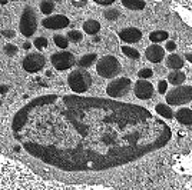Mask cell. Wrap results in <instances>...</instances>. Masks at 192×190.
I'll use <instances>...</instances> for the list:
<instances>
[{
	"label": "cell",
	"mask_w": 192,
	"mask_h": 190,
	"mask_svg": "<svg viewBox=\"0 0 192 190\" xmlns=\"http://www.w3.org/2000/svg\"><path fill=\"white\" fill-rule=\"evenodd\" d=\"M83 30L87 34H95L100 30V24L96 20H87L86 23H83Z\"/></svg>",
	"instance_id": "obj_15"
},
{
	"label": "cell",
	"mask_w": 192,
	"mask_h": 190,
	"mask_svg": "<svg viewBox=\"0 0 192 190\" xmlns=\"http://www.w3.org/2000/svg\"><path fill=\"white\" fill-rule=\"evenodd\" d=\"M43 66H45V57H43V54H40V53L27 54L23 59V69L29 73L39 72Z\"/></svg>",
	"instance_id": "obj_7"
},
{
	"label": "cell",
	"mask_w": 192,
	"mask_h": 190,
	"mask_svg": "<svg viewBox=\"0 0 192 190\" xmlns=\"http://www.w3.org/2000/svg\"><path fill=\"white\" fill-rule=\"evenodd\" d=\"M96 72H97L99 76L106 77V79L115 77V76L120 72V63H119V60L113 56L102 57L96 64Z\"/></svg>",
	"instance_id": "obj_2"
},
{
	"label": "cell",
	"mask_w": 192,
	"mask_h": 190,
	"mask_svg": "<svg viewBox=\"0 0 192 190\" xmlns=\"http://www.w3.org/2000/svg\"><path fill=\"white\" fill-rule=\"evenodd\" d=\"M4 36H6V37H13L14 32H13V30H12V32H4Z\"/></svg>",
	"instance_id": "obj_32"
},
{
	"label": "cell",
	"mask_w": 192,
	"mask_h": 190,
	"mask_svg": "<svg viewBox=\"0 0 192 190\" xmlns=\"http://www.w3.org/2000/svg\"><path fill=\"white\" fill-rule=\"evenodd\" d=\"M122 51L126 54V57H130V59H139V51L135 50V49H132V47L123 46V47H122Z\"/></svg>",
	"instance_id": "obj_20"
},
{
	"label": "cell",
	"mask_w": 192,
	"mask_h": 190,
	"mask_svg": "<svg viewBox=\"0 0 192 190\" xmlns=\"http://www.w3.org/2000/svg\"><path fill=\"white\" fill-rule=\"evenodd\" d=\"M96 3H97V4L106 6V4H112V3H113V0H96Z\"/></svg>",
	"instance_id": "obj_29"
},
{
	"label": "cell",
	"mask_w": 192,
	"mask_h": 190,
	"mask_svg": "<svg viewBox=\"0 0 192 190\" xmlns=\"http://www.w3.org/2000/svg\"><path fill=\"white\" fill-rule=\"evenodd\" d=\"M36 27V14L33 11L32 7H26L23 11V16H22V20H20V32H22L23 36L26 37H30V36L35 33Z\"/></svg>",
	"instance_id": "obj_4"
},
{
	"label": "cell",
	"mask_w": 192,
	"mask_h": 190,
	"mask_svg": "<svg viewBox=\"0 0 192 190\" xmlns=\"http://www.w3.org/2000/svg\"><path fill=\"white\" fill-rule=\"evenodd\" d=\"M166 66L169 69H175V72H176V69H181L184 66V60L178 54H171V56L166 57Z\"/></svg>",
	"instance_id": "obj_13"
},
{
	"label": "cell",
	"mask_w": 192,
	"mask_h": 190,
	"mask_svg": "<svg viewBox=\"0 0 192 190\" xmlns=\"http://www.w3.org/2000/svg\"><path fill=\"white\" fill-rule=\"evenodd\" d=\"M129 89H130V80L128 77H122V79H118V80L112 82L106 87V91L112 97H120L123 94H126L129 91Z\"/></svg>",
	"instance_id": "obj_5"
},
{
	"label": "cell",
	"mask_w": 192,
	"mask_h": 190,
	"mask_svg": "<svg viewBox=\"0 0 192 190\" xmlns=\"http://www.w3.org/2000/svg\"><path fill=\"white\" fill-rule=\"evenodd\" d=\"M149 39H151V42H153V43L162 42V40H165V39H168V33H166L165 30H158V32H152L151 34H149Z\"/></svg>",
	"instance_id": "obj_17"
},
{
	"label": "cell",
	"mask_w": 192,
	"mask_h": 190,
	"mask_svg": "<svg viewBox=\"0 0 192 190\" xmlns=\"http://www.w3.org/2000/svg\"><path fill=\"white\" fill-rule=\"evenodd\" d=\"M53 9H54V3H52V2H42L40 3V11L45 14L52 13Z\"/></svg>",
	"instance_id": "obj_21"
},
{
	"label": "cell",
	"mask_w": 192,
	"mask_h": 190,
	"mask_svg": "<svg viewBox=\"0 0 192 190\" xmlns=\"http://www.w3.org/2000/svg\"><path fill=\"white\" fill-rule=\"evenodd\" d=\"M122 4L126 9H130V10H142V9H145V3L141 2V0H123Z\"/></svg>",
	"instance_id": "obj_16"
},
{
	"label": "cell",
	"mask_w": 192,
	"mask_h": 190,
	"mask_svg": "<svg viewBox=\"0 0 192 190\" xmlns=\"http://www.w3.org/2000/svg\"><path fill=\"white\" fill-rule=\"evenodd\" d=\"M192 100V87L191 86H179V87L173 89L172 91H169L166 94V102L169 105L178 106L184 105Z\"/></svg>",
	"instance_id": "obj_3"
},
{
	"label": "cell",
	"mask_w": 192,
	"mask_h": 190,
	"mask_svg": "<svg viewBox=\"0 0 192 190\" xmlns=\"http://www.w3.org/2000/svg\"><path fill=\"white\" fill-rule=\"evenodd\" d=\"M53 40H54V44H56L57 47H60V49L68 47V39H66V37H63V36L56 34V36L53 37Z\"/></svg>",
	"instance_id": "obj_22"
},
{
	"label": "cell",
	"mask_w": 192,
	"mask_h": 190,
	"mask_svg": "<svg viewBox=\"0 0 192 190\" xmlns=\"http://www.w3.org/2000/svg\"><path fill=\"white\" fill-rule=\"evenodd\" d=\"M168 80H169L171 84L179 86V84H182V83L185 82V73L179 72V70H176V72H172V73L168 76Z\"/></svg>",
	"instance_id": "obj_14"
},
{
	"label": "cell",
	"mask_w": 192,
	"mask_h": 190,
	"mask_svg": "<svg viewBox=\"0 0 192 190\" xmlns=\"http://www.w3.org/2000/svg\"><path fill=\"white\" fill-rule=\"evenodd\" d=\"M43 26L46 29H63L69 24V19L66 16H62V14H57V16H52L45 19L43 21Z\"/></svg>",
	"instance_id": "obj_9"
},
{
	"label": "cell",
	"mask_w": 192,
	"mask_h": 190,
	"mask_svg": "<svg viewBox=\"0 0 192 190\" xmlns=\"http://www.w3.org/2000/svg\"><path fill=\"white\" fill-rule=\"evenodd\" d=\"M135 94H136V97H139L142 100L149 99L153 94V86L146 80H139L135 84Z\"/></svg>",
	"instance_id": "obj_8"
},
{
	"label": "cell",
	"mask_w": 192,
	"mask_h": 190,
	"mask_svg": "<svg viewBox=\"0 0 192 190\" xmlns=\"http://www.w3.org/2000/svg\"><path fill=\"white\" fill-rule=\"evenodd\" d=\"M118 16H119V11H118V10H113V9H111V10L105 11V17H106V19H109V20L116 19Z\"/></svg>",
	"instance_id": "obj_27"
},
{
	"label": "cell",
	"mask_w": 192,
	"mask_h": 190,
	"mask_svg": "<svg viewBox=\"0 0 192 190\" xmlns=\"http://www.w3.org/2000/svg\"><path fill=\"white\" fill-rule=\"evenodd\" d=\"M145 54H146V57H148L149 62H152V63H159L161 60L165 57V50H163L161 46L152 44V46H149V47L146 49Z\"/></svg>",
	"instance_id": "obj_10"
},
{
	"label": "cell",
	"mask_w": 192,
	"mask_h": 190,
	"mask_svg": "<svg viewBox=\"0 0 192 190\" xmlns=\"http://www.w3.org/2000/svg\"><path fill=\"white\" fill-rule=\"evenodd\" d=\"M4 53L7 56H14L17 53V47L14 44H6L4 46Z\"/></svg>",
	"instance_id": "obj_25"
},
{
	"label": "cell",
	"mask_w": 192,
	"mask_h": 190,
	"mask_svg": "<svg viewBox=\"0 0 192 190\" xmlns=\"http://www.w3.org/2000/svg\"><path fill=\"white\" fill-rule=\"evenodd\" d=\"M175 117L182 124H192V110L189 109H181L176 112Z\"/></svg>",
	"instance_id": "obj_12"
},
{
	"label": "cell",
	"mask_w": 192,
	"mask_h": 190,
	"mask_svg": "<svg viewBox=\"0 0 192 190\" xmlns=\"http://www.w3.org/2000/svg\"><path fill=\"white\" fill-rule=\"evenodd\" d=\"M119 37L126 43H135V42L141 40L142 33H141V30L135 29V27H128V29H123L119 33Z\"/></svg>",
	"instance_id": "obj_11"
},
{
	"label": "cell",
	"mask_w": 192,
	"mask_h": 190,
	"mask_svg": "<svg viewBox=\"0 0 192 190\" xmlns=\"http://www.w3.org/2000/svg\"><path fill=\"white\" fill-rule=\"evenodd\" d=\"M54 69L57 70H66L73 66L75 63V56L69 51H60V53H54L50 59Z\"/></svg>",
	"instance_id": "obj_6"
},
{
	"label": "cell",
	"mask_w": 192,
	"mask_h": 190,
	"mask_svg": "<svg viewBox=\"0 0 192 190\" xmlns=\"http://www.w3.org/2000/svg\"><path fill=\"white\" fill-rule=\"evenodd\" d=\"M96 60V54H85L83 57H80L79 60V67H89L92 66V63Z\"/></svg>",
	"instance_id": "obj_19"
},
{
	"label": "cell",
	"mask_w": 192,
	"mask_h": 190,
	"mask_svg": "<svg viewBox=\"0 0 192 190\" xmlns=\"http://www.w3.org/2000/svg\"><path fill=\"white\" fill-rule=\"evenodd\" d=\"M72 4L73 6H78V7H82V6H85L86 3H85V2H72Z\"/></svg>",
	"instance_id": "obj_31"
},
{
	"label": "cell",
	"mask_w": 192,
	"mask_h": 190,
	"mask_svg": "<svg viewBox=\"0 0 192 190\" xmlns=\"http://www.w3.org/2000/svg\"><path fill=\"white\" fill-rule=\"evenodd\" d=\"M166 49L172 51V50H175V49H176V44L173 42H168V43H166Z\"/></svg>",
	"instance_id": "obj_30"
},
{
	"label": "cell",
	"mask_w": 192,
	"mask_h": 190,
	"mask_svg": "<svg viewBox=\"0 0 192 190\" xmlns=\"http://www.w3.org/2000/svg\"><path fill=\"white\" fill-rule=\"evenodd\" d=\"M156 113H158V114H161L162 117H166V119H171V117L175 116L172 113V110H171V107L165 106V105H158L156 106Z\"/></svg>",
	"instance_id": "obj_18"
},
{
	"label": "cell",
	"mask_w": 192,
	"mask_h": 190,
	"mask_svg": "<svg viewBox=\"0 0 192 190\" xmlns=\"http://www.w3.org/2000/svg\"><path fill=\"white\" fill-rule=\"evenodd\" d=\"M152 74H153V73H152L151 69H142V70H139V73H138V76L141 79H149Z\"/></svg>",
	"instance_id": "obj_26"
},
{
	"label": "cell",
	"mask_w": 192,
	"mask_h": 190,
	"mask_svg": "<svg viewBox=\"0 0 192 190\" xmlns=\"http://www.w3.org/2000/svg\"><path fill=\"white\" fill-rule=\"evenodd\" d=\"M69 87L76 93H83L92 86V76L83 69H76L68 77Z\"/></svg>",
	"instance_id": "obj_1"
},
{
	"label": "cell",
	"mask_w": 192,
	"mask_h": 190,
	"mask_svg": "<svg viewBox=\"0 0 192 190\" xmlns=\"http://www.w3.org/2000/svg\"><path fill=\"white\" fill-rule=\"evenodd\" d=\"M68 34H69V40H72V42H80L82 37H83L79 30H72V32H69Z\"/></svg>",
	"instance_id": "obj_24"
},
{
	"label": "cell",
	"mask_w": 192,
	"mask_h": 190,
	"mask_svg": "<svg viewBox=\"0 0 192 190\" xmlns=\"http://www.w3.org/2000/svg\"><path fill=\"white\" fill-rule=\"evenodd\" d=\"M186 59L189 60V62L192 63V54H186Z\"/></svg>",
	"instance_id": "obj_34"
},
{
	"label": "cell",
	"mask_w": 192,
	"mask_h": 190,
	"mask_svg": "<svg viewBox=\"0 0 192 190\" xmlns=\"http://www.w3.org/2000/svg\"><path fill=\"white\" fill-rule=\"evenodd\" d=\"M166 87H168V84H166V82L161 80L159 84H158V89H159V93H165L166 91Z\"/></svg>",
	"instance_id": "obj_28"
},
{
	"label": "cell",
	"mask_w": 192,
	"mask_h": 190,
	"mask_svg": "<svg viewBox=\"0 0 192 190\" xmlns=\"http://www.w3.org/2000/svg\"><path fill=\"white\" fill-rule=\"evenodd\" d=\"M23 49H26V50H27V49H30V43H24V44H23Z\"/></svg>",
	"instance_id": "obj_33"
},
{
	"label": "cell",
	"mask_w": 192,
	"mask_h": 190,
	"mask_svg": "<svg viewBox=\"0 0 192 190\" xmlns=\"http://www.w3.org/2000/svg\"><path fill=\"white\" fill-rule=\"evenodd\" d=\"M35 47L42 50V49H46L47 47V39L46 37H37L35 39Z\"/></svg>",
	"instance_id": "obj_23"
}]
</instances>
